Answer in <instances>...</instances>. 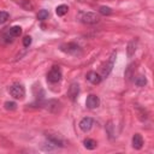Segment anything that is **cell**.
<instances>
[{"mask_svg":"<svg viewBox=\"0 0 154 154\" xmlns=\"http://www.w3.org/2000/svg\"><path fill=\"white\" fill-rule=\"evenodd\" d=\"M99 12H100L101 14H103V16H109V14L112 13V10H111V7H108V6H100Z\"/></svg>","mask_w":154,"mask_h":154,"instance_id":"cell-17","label":"cell"},{"mask_svg":"<svg viewBox=\"0 0 154 154\" xmlns=\"http://www.w3.org/2000/svg\"><path fill=\"white\" fill-rule=\"evenodd\" d=\"M91 126H93V119L89 117H85L79 122V128L82 131H89Z\"/></svg>","mask_w":154,"mask_h":154,"instance_id":"cell-7","label":"cell"},{"mask_svg":"<svg viewBox=\"0 0 154 154\" xmlns=\"http://www.w3.org/2000/svg\"><path fill=\"white\" fill-rule=\"evenodd\" d=\"M99 105H100V99H99L96 95H94V94L89 95V96L87 97V100H85V106H87L89 109H94V108L99 107Z\"/></svg>","mask_w":154,"mask_h":154,"instance_id":"cell-5","label":"cell"},{"mask_svg":"<svg viewBox=\"0 0 154 154\" xmlns=\"http://www.w3.org/2000/svg\"><path fill=\"white\" fill-rule=\"evenodd\" d=\"M85 77H87V79H88L90 83H93V84H99V83L101 82V79H102V77H101L99 73L94 72V71L88 72Z\"/></svg>","mask_w":154,"mask_h":154,"instance_id":"cell-8","label":"cell"},{"mask_svg":"<svg viewBox=\"0 0 154 154\" xmlns=\"http://www.w3.org/2000/svg\"><path fill=\"white\" fill-rule=\"evenodd\" d=\"M135 51H136V42L135 41H131L129 43V46H128V55L129 57H132V54L135 53Z\"/></svg>","mask_w":154,"mask_h":154,"instance_id":"cell-16","label":"cell"},{"mask_svg":"<svg viewBox=\"0 0 154 154\" xmlns=\"http://www.w3.org/2000/svg\"><path fill=\"white\" fill-rule=\"evenodd\" d=\"M132 147L135 149H141L143 147V138L140 134H135L132 137Z\"/></svg>","mask_w":154,"mask_h":154,"instance_id":"cell-10","label":"cell"},{"mask_svg":"<svg viewBox=\"0 0 154 154\" xmlns=\"http://www.w3.org/2000/svg\"><path fill=\"white\" fill-rule=\"evenodd\" d=\"M81 20L85 24H95L100 20L99 16L94 12H87V13H83L82 17H81Z\"/></svg>","mask_w":154,"mask_h":154,"instance_id":"cell-3","label":"cell"},{"mask_svg":"<svg viewBox=\"0 0 154 154\" xmlns=\"http://www.w3.org/2000/svg\"><path fill=\"white\" fill-rule=\"evenodd\" d=\"M23 45H24V47H29L31 45V37L30 36H25L23 38Z\"/></svg>","mask_w":154,"mask_h":154,"instance_id":"cell-21","label":"cell"},{"mask_svg":"<svg viewBox=\"0 0 154 154\" xmlns=\"http://www.w3.org/2000/svg\"><path fill=\"white\" fill-rule=\"evenodd\" d=\"M17 2H18L24 10H28V11H32V10H34V5L31 4L30 0H17Z\"/></svg>","mask_w":154,"mask_h":154,"instance_id":"cell-12","label":"cell"},{"mask_svg":"<svg viewBox=\"0 0 154 154\" xmlns=\"http://www.w3.org/2000/svg\"><path fill=\"white\" fill-rule=\"evenodd\" d=\"M67 11H69V7L66 5H59L55 8V12H57L58 16H64V14L67 13Z\"/></svg>","mask_w":154,"mask_h":154,"instance_id":"cell-14","label":"cell"},{"mask_svg":"<svg viewBox=\"0 0 154 154\" xmlns=\"http://www.w3.org/2000/svg\"><path fill=\"white\" fill-rule=\"evenodd\" d=\"M8 93H10L11 96H13L14 99L22 100V99L24 97V95H25V89H24V87H23L22 84L14 83V84H12V85L8 88Z\"/></svg>","mask_w":154,"mask_h":154,"instance_id":"cell-1","label":"cell"},{"mask_svg":"<svg viewBox=\"0 0 154 154\" xmlns=\"http://www.w3.org/2000/svg\"><path fill=\"white\" fill-rule=\"evenodd\" d=\"M61 51L65 52V53L76 55L77 53H79V47L76 43H66V45H63L61 46Z\"/></svg>","mask_w":154,"mask_h":154,"instance_id":"cell-6","label":"cell"},{"mask_svg":"<svg viewBox=\"0 0 154 154\" xmlns=\"http://www.w3.org/2000/svg\"><path fill=\"white\" fill-rule=\"evenodd\" d=\"M4 106H5V108H6L7 111H14V109L17 108V105H16V102H13V101H6Z\"/></svg>","mask_w":154,"mask_h":154,"instance_id":"cell-19","label":"cell"},{"mask_svg":"<svg viewBox=\"0 0 154 154\" xmlns=\"http://www.w3.org/2000/svg\"><path fill=\"white\" fill-rule=\"evenodd\" d=\"M8 35H11L12 37H18L20 34H22V28L19 25H13L8 29Z\"/></svg>","mask_w":154,"mask_h":154,"instance_id":"cell-11","label":"cell"},{"mask_svg":"<svg viewBox=\"0 0 154 154\" xmlns=\"http://www.w3.org/2000/svg\"><path fill=\"white\" fill-rule=\"evenodd\" d=\"M114 59H116V52L112 53V55L109 57L108 61H106L105 66L102 67V77H106V76L109 75V72H111V70H112V67L114 65Z\"/></svg>","mask_w":154,"mask_h":154,"instance_id":"cell-4","label":"cell"},{"mask_svg":"<svg viewBox=\"0 0 154 154\" xmlns=\"http://www.w3.org/2000/svg\"><path fill=\"white\" fill-rule=\"evenodd\" d=\"M83 144H84V147H85L87 149H90V150L95 149L96 146H97L96 141H95V140H91V138H85L84 142H83Z\"/></svg>","mask_w":154,"mask_h":154,"instance_id":"cell-13","label":"cell"},{"mask_svg":"<svg viewBox=\"0 0 154 154\" xmlns=\"http://www.w3.org/2000/svg\"><path fill=\"white\" fill-rule=\"evenodd\" d=\"M48 16H49V13H48L47 10H40L38 13H37V18H38L40 20H45V19H47Z\"/></svg>","mask_w":154,"mask_h":154,"instance_id":"cell-18","label":"cell"},{"mask_svg":"<svg viewBox=\"0 0 154 154\" xmlns=\"http://www.w3.org/2000/svg\"><path fill=\"white\" fill-rule=\"evenodd\" d=\"M8 17H10V14H8L7 12H5V11H0V24H4V23L8 19Z\"/></svg>","mask_w":154,"mask_h":154,"instance_id":"cell-20","label":"cell"},{"mask_svg":"<svg viewBox=\"0 0 154 154\" xmlns=\"http://www.w3.org/2000/svg\"><path fill=\"white\" fill-rule=\"evenodd\" d=\"M47 79L51 82V83H57L61 79V71H60V67L59 66H53L51 69V71L48 72L47 75Z\"/></svg>","mask_w":154,"mask_h":154,"instance_id":"cell-2","label":"cell"},{"mask_svg":"<svg viewBox=\"0 0 154 154\" xmlns=\"http://www.w3.org/2000/svg\"><path fill=\"white\" fill-rule=\"evenodd\" d=\"M146 83H147V79H146V77H144V76H142V75L137 76V77H136V79H135V84H136L137 87H143Z\"/></svg>","mask_w":154,"mask_h":154,"instance_id":"cell-15","label":"cell"},{"mask_svg":"<svg viewBox=\"0 0 154 154\" xmlns=\"http://www.w3.org/2000/svg\"><path fill=\"white\" fill-rule=\"evenodd\" d=\"M78 93H79V85L77 83H72L69 88V91H67V95L70 96L71 100H75L77 96H78Z\"/></svg>","mask_w":154,"mask_h":154,"instance_id":"cell-9","label":"cell"}]
</instances>
